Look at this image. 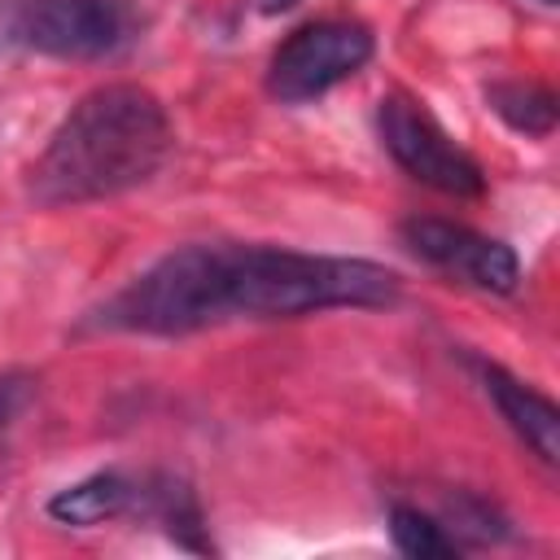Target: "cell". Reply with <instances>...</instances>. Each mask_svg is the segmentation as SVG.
<instances>
[{"label":"cell","mask_w":560,"mask_h":560,"mask_svg":"<svg viewBox=\"0 0 560 560\" xmlns=\"http://www.w3.org/2000/svg\"><path fill=\"white\" fill-rule=\"evenodd\" d=\"M398 276L368 258H328L271 245H184L162 254L96 324L114 332H197L223 319H293L332 306H389Z\"/></svg>","instance_id":"cell-1"},{"label":"cell","mask_w":560,"mask_h":560,"mask_svg":"<svg viewBox=\"0 0 560 560\" xmlns=\"http://www.w3.org/2000/svg\"><path fill=\"white\" fill-rule=\"evenodd\" d=\"M171 153V122L153 92L109 83L88 92L31 166V197L48 210L118 197L158 175Z\"/></svg>","instance_id":"cell-2"},{"label":"cell","mask_w":560,"mask_h":560,"mask_svg":"<svg viewBox=\"0 0 560 560\" xmlns=\"http://www.w3.org/2000/svg\"><path fill=\"white\" fill-rule=\"evenodd\" d=\"M136 31L127 0H4L0 4V44L92 61L118 52Z\"/></svg>","instance_id":"cell-3"},{"label":"cell","mask_w":560,"mask_h":560,"mask_svg":"<svg viewBox=\"0 0 560 560\" xmlns=\"http://www.w3.org/2000/svg\"><path fill=\"white\" fill-rule=\"evenodd\" d=\"M368 57H372V31L363 22H341V18L311 22L276 48L267 66V92L284 105L315 101L354 70H363Z\"/></svg>","instance_id":"cell-4"},{"label":"cell","mask_w":560,"mask_h":560,"mask_svg":"<svg viewBox=\"0 0 560 560\" xmlns=\"http://www.w3.org/2000/svg\"><path fill=\"white\" fill-rule=\"evenodd\" d=\"M376 127H381V140L394 153V162L407 175H416L420 184L451 192V197H481L486 192L481 166L411 96H402V92L385 96L376 109Z\"/></svg>","instance_id":"cell-5"},{"label":"cell","mask_w":560,"mask_h":560,"mask_svg":"<svg viewBox=\"0 0 560 560\" xmlns=\"http://www.w3.org/2000/svg\"><path fill=\"white\" fill-rule=\"evenodd\" d=\"M402 241L411 245V254H420L424 262H433L446 276H459L464 284H477L486 293H512L521 280V262L503 241H490L464 223H446V219H407L402 223Z\"/></svg>","instance_id":"cell-6"},{"label":"cell","mask_w":560,"mask_h":560,"mask_svg":"<svg viewBox=\"0 0 560 560\" xmlns=\"http://www.w3.org/2000/svg\"><path fill=\"white\" fill-rule=\"evenodd\" d=\"M486 394L494 398V407L503 411V420L516 429V438L542 459L556 464L560 459V411L551 398H542L538 389H529L525 381H516L512 372H503L499 363H477Z\"/></svg>","instance_id":"cell-7"},{"label":"cell","mask_w":560,"mask_h":560,"mask_svg":"<svg viewBox=\"0 0 560 560\" xmlns=\"http://www.w3.org/2000/svg\"><path fill=\"white\" fill-rule=\"evenodd\" d=\"M131 503H136V486L127 477L96 472V477H83V481L57 490L48 499V516L61 525H101V521L122 516Z\"/></svg>","instance_id":"cell-8"},{"label":"cell","mask_w":560,"mask_h":560,"mask_svg":"<svg viewBox=\"0 0 560 560\" xmlns=\"http://www.w3.org/2000/svg\"><path fill=\"white\" fill-rule=\"evenodd\" d=\"M136 499L149 503V512L166 525V534H171L179 547H188V551H210L206 525H201V508H197V499H192V490H188L184 481H175V477H153L144 490H136Z\"/></svg>","instance_id":"cell-9"},{"label":"cell","mask_w":560,"mask_h":560,"mask_svg":"<svg viewBox=\"0 0 560 560\" xmlns=\"http://www.w3.org/2000/svg\"><path fill=\"white\" fill-rule=\"evenodd\" d=\"M486 101L508 127H516L525 136H547L556 127V96L538 83H494L486 92Z\"/></svg>","instance_id":"cell-10"},{"label":"cell","mask_w":560,"mask_h":560,"mask_svg":"<svg viewBox=\"0 0 560 560\" xmlns=\"http://www.w3.org/2000/svg\"><path fill=\"white\" fill-rule=\"evenodd\" d=\"M389 534H394V547L402 556H455V538L446 534V525H438L433 516H424L420 508H394L389 512Z\"/></svg>","instance_id":"cell-11"},{"label":"cell","mask_w":560,"mask_h":560,"mask_svg":"<svg viewBox=\"0 0 560 560\" xmlns=\"http://www.w3.org/2000/svg\"><path fill=\"white\" fill-rule=\"evenodd\" d=\"M451 516H455L451 529H464V534H472V538H499V534H503V521H499L481 499H455V503H451Z\"/></svg>","instance_id":"cell-12"},{"label":"cell","mask_w":560,"mask_h":560,"mask_svg":"<svg viewBox=\"0 0 560 560\" xmlns=\"http://www.w3.org/2000/svg\"><path fill=\"white\" fill-rule=\"evenodd\" d=\"M35 398V376L31 372H0V433L26 411Z\"/></svg>","instance_id":"cell-13"},{"label":"cell","mask_w":560,"mask_h":560,"mask_svg":"<svg viewBox=\"0 0 560 560\" xmlns=\"http://www.w3.org/2000/svg\"><path fill=\"white\" fill-rule=\"evenodd\" d=\"M258 13H284V9H293L298 0H249Z\"/></svg>","instance_id":"cell-14"},{"label":"cell","mask_w":560,"mask_h":560,"mask_svg":"<svg viewBox=\"0 0 560 560\" xmlns=\"http://www.w3.org/2000/svg\"><path fill=\"white\" fill-rule=\"evenodd\" d=\"M542 4H556V0H542Z\"/></svg>","instance_id":"cell-15"}]
</instances>
